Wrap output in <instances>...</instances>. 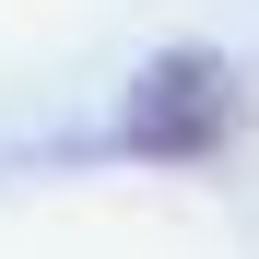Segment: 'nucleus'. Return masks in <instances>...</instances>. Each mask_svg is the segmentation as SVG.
Returning <instances> with one entry per match:
<instances>
[{
    "mask_svg": "<svg viewBox=\"0 0 259 259\" xmlns=\"http://www.w3.org/2000/svg\"><path fill=\"white\" fill-rule=\"evenodd\" d=\"M236 130H247V82H236V59L165 48V59H142V82L118 95V130H106V142H118L130 165H212Z\"/></svg>",
    "mask_w": 259,
    "mask_h": 259,
    "instance_id": "f257e3e1",
    "label": "nucleus"
}]
</instances>
